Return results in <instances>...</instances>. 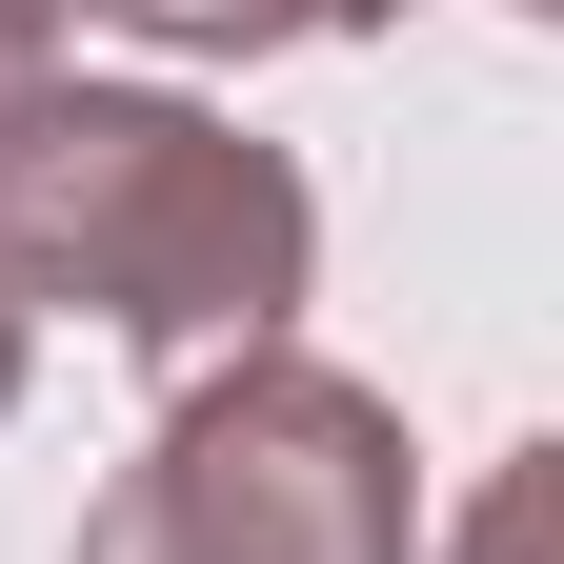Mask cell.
I'll return each mask as SVG.
<instances>
[{
	"instance_id": "cell-3",
	"label": "cell",
	"mask_w": 564,
	"mask_h": 564,
	"mask_svg": "<svg viewBox=\"0 0 564 564\" xmlns=\"http://www.w3.org/2000/svg\"><path fill=\"white\" fill-rule=\"evenodd\" d=\"M141 41H182V61H262V41H383L403 0H121Z\"/></svg>"
},
{
	"instance_id": "cell-6",
	"label": "cell",
	"mask_w": 564,
	"mask_h": 564,
	"mask_svg": "<svg viewBox=\"0 0 564 564\" xmlns=\"http://www.w3.org/2000/svg\"><path fill=\"white\" fill-rule=\"evenodd\" d=\"M21 343H41V323H21V303H0V403H21Z\"/></svg>"
},
{
	"instance_id": "cell-1",
	"label": "cell",
	"mask_w": 564,
	"mask_h": 564,
	"mask_svg": "<svg viewBox=\"0 0 564 564\" xmlns=\"http://www.w3.org/2000/svg\"><path fill=\"white\" fill-rule=\"evenodd\" d=\"M323 202L282 141H242L182 82H41V121L0 141V303H61L141 343V364H242L303 323Z\"/></svg>"
},
{
	"instance_id": "cell-7",
	"label": "cell",
	"mask_w": 564,
	"mask_h": 564,
	"mask_svg": "<svg viewBox=\"0 0 564 564\" xmlns=\"http://www.w3.org/2000/svg\"><path fill=\"white\" fill-rule=\"evenodd\" d=\"M21 21H121V0H21Z\"/></svg>"
},
{
	"instance_id": "cell-5",
	"label": "cell",
	"mask_w": 564,
	"mask_h": 564,
	"mask_svg": "<svg viewBox=\"0 0 564 564\" xmlns=\"http://www.w3.org/2000/svg\"><path fill=\"white\" fill-rule=\"evenodd\" d=\"M41 82H61V21H21V0H0V141L41 121Z\"/></svg>"
},
{
	"instance_id": "cell-2",
	"label": "cell",
	"mask_w": 564,
	"mask_h": 564,
	"mask_svg": "<svg viewBox=\"0 0 564 564\" xmlns=\"http://www.w3.org/2000/svg\"><path fill=\"white\" fill-rule=\"evenodd\" d=\"M82 564H423L403 403L343 383L323 343H242L162 403V444L101 484Z\"/></svg>"
},
{
	"instance_id": "cell-4",
	"label": "cell",
	"mask_w": 564,
	"mask_h": 564,
	"mask_svg": "<svg viewBox=\"0 0 564 564\" xmlns=\"http://www.w3.org/2000/svg\"><path fill=\"white\" fill-rule=\"evenodd\" d=\"M544 524H564V444H505L464 484V524H423V564H544Z\"/></svg>"
}]
</instances>
